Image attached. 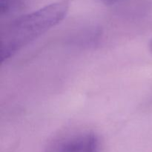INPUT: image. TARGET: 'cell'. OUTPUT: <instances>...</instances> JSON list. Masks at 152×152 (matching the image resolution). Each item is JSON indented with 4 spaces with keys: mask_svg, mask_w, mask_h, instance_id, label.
I'll return each instance as SVG.
<instances>
[{
    "mask_svg": "<svg viewBox=\"0 0 152 152\" xmlns=\"http://www.w3.org/2000/svg\"><path fill=\"white\" fill-rule=\"evenodd\" d=\"M69 7L68 0L56 1L22 15L6 25L1 34V63L60 23Z\"/></svg>",
    "mask_w": 152,
    "mask_h": 152,
    "instance_id": "6da1fadb",
    "label": "cell"
},
{
    "mask_svg": "<svg viewBox=\"0 0 152 152\" xmlns=\"http://www.w3.org/2000/svg\"><path fill=\"white\" fill-rule=\"evenodd\" d=\"M101 145L100 137L96 132L73 131L53 138L45 152H100Z\"/></svg>",
    "mask_w": 152,
    "mask_h": 152,
    "instance_id": "7a4b0ae2",
    "label": "cell"
},
{
    "mask_svg": "<svg viewBox=\"0 0 152 152\" xmlns=\"http://www.w3.org/2000/svg\"><path fill=\"white\" fill-rule=\"evenodd\" d=\"M27 0H0V14L1 18L13 16L25 9Z\"/></svg>",
    "mask_w": 152,
    "mask_h": 152,
    "instance_id": "3957f363",
    "label": "cell"
},
{
    "mask_svg": "<svg viewBox=\"0 0 152 152\" xmlns=\"http://www.w3.org/2000/svg\"><path fill=\"white\" fill-rule=\"evenodd\" d=\"M120 1V0H105V4H114V3L117 2V1Z\"/></svg>",
    "mask_w": 152,
    "mask_h": 152,
    "instance_id": "277c9868",
    "label": "cell"
},
{
    "mask_svg": "<svg viewBox=\"0 0 152 152\" xmlns=\"http://www.w3.org/2000/svg\"><path fill=\"white\" fill-rule=\"evenodd\" d=\"M149 48H150V51H151L152 53V39L151 40V42H150L149 43Z\"/></svg>",
    "mask_w": 152,
    "mask_h": 152,
    "instance_id": "5b68a950",
    "label": "cell"
},
{
    "mask_svg": "<svg viewBox=\"0 0 152 152\" xmlns=\"http://www.w3.org/2000/svg\"><path fill=\"white\" fill-rule=\"evenodd\" d=\"M99 1H102V3H104V2H105V0H99Z\"/></svg>",
    "mask_w": 152,
    "mask_h": 152,
    "instance_id": "8992f818",
    "label": "cell"
}]
</instances>
